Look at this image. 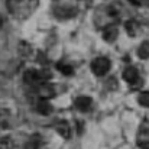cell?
<instances>
[{
	"label": "cell",
	"mask_w": 149,
	"mask_h": 149,
	"mask_svg": "<svg viewBox=\"0 0 149 149\" xmlns=\"http://www.w3.org/2000/svg\"><path fill=\"white\" fill-rule=\"evenodd\" d=\"M38 6V0H7V7L17 17H28Z\"/></svg>",
	"instance_id": "cell-1"
},
{
	"label": "cell",
	"mask_w": 149,
	"mask_h": 149,
	"mask_svg": "<svg viewBox=\"0 0 149 149\" xmlns=\"http://www.w3.org/2000/svg\"><path fill=\"white\" fill-rule=\"evenodd\" d=\"M110 65H111V62H110L109 58H106V56H97L91 62V71L97 77H103V75H106L109 72Z\"/></svg>",
	"instance_id": "cell-2"
},
{
	"label": "cell",
	"mask_w": 149,
	"mask_h": 149,
	"mask_svg": "<svg viewBox=\"0 0 149 149\" xmlns=\"http://www.w3.org/2000/svg\"><path fill=\"white\" fill-rule=\"evenodd\" d=\"M54 15L58 19H70L77 15V9L72 6H68V4H62V6L54 7Z\"/></svg>",
	"instance_id": "cell-3"
},
{
	"label": "cell",
	"mask_w": 149,
	"mask_h": 149,
	"mask_svg": "<svg viewBox=\"0 0 149 149\" xmlns=\"http://www.w3.org/2000/svg\"><path fill=\"white\" fill-rule=\"evenodd\" d=\"M36 94L39 96V99L49 100L55 97V87L49 83H41L39 86H36Z\"/></svg>",
	"instance_id": "cell-4"
},
{
	"label": "cell",
	"mask_w": 149,
	"mask_h": 149,
	"mask_svg": "<svg viewBox=\"0 0 149 149\" xmlns=\"http://www.w3.org/2000/svg\"><path fill=\"white\" fill-rule=\"evenodd\" d=\"M136 143L141 149H149V126H141L138 138H136Z\"/></svg>",
	"instance_id": "cell-5"
},
{
	"label": "cell",
	"mask_w": 149,
	"mask_h": 149,
	"mask_svg": "<svg viewBox=\"0 0 149 149\" xmlns=\"http://www.w3.org/2000/svg\"><path fill=\"white\" fill-rule=\"evenodd\" d=\"M23 80L26 84L29 86H39L41 84V80H39V74H38V70H33V68H29L25 71L23 74Z\"/></svg>",
	"instance_id": "cell-6"
},
{
	"label": "cell",
	"mask_w": 149,
	"mask_h": 149,
	"mask_svg": "<svg viewBox=\"0 0 149 149\" xmlns=\"http://www.w3.org/2000/svg\"><path fill=\"white\" fill-rule=\"evenodd\" d=\"M123 80L129 84H135L136 81H139V72L135 67H126L123 71Z\"/></svg>",
	"instance_id": "cell-7"
},
{
	"label": "cell",
	"mask_w": 149,
	"mask_h": 149,
	"mask_svg": "<svg viewBox=\"0 0 149 149\" xmlns=\"http://www.w3.org/2000/svg\"><path fill=\"white\" fill-rule=\"evenodd\" d=\"M36 111L42 116H49L54 110L52 104H49V100H44V99H39L36 101V106H35Z\"/></svg>",
	"instance_id": "cell-8"
},
{
	"label": "cell",
	"mask_w": 149,
	"mask_h": 149,
	"mask_svg": "<svg viewBox=\"0 0 149 149\" xmlns=\"http://www.w3.org/2000/svg\"><path fill=\"white\" fill-rule=\"evenodd\" d=\"M55 129H56V132H58V135L61 138H64V139H70L71 138V126H70L68 122H65V120L58 122L55 125Z\"/></svg>",
	"instance_id": "cell-9"
},
{
	"label": "cell",
	"mask_w": 149,
	"mask_h": 149,
	"mask_svg": "<svg viewBox=\"0 0 149 149\" xmlns=\"http://www.w3.org/2000/svg\"><path fill=\"white\" fill-rule=\"evenodd\" d=\"M91 104H93V100L90 99V97H87V96H80L74 101V106L80 111H88L91 109Z\"/></svg>",
	"instance_id": "cell-10"
},
{
	"label": "cell",
	"mask_w": 149,
	"mask_h": 149,
	"mask_svg": "<svg viewBox=\"0 0 149 149\" xmlns=\"http://www.w3.org/2000/svg\"><path fill=\"white\" fill-rule=\"evenodd\" d=\"M117 36H119V29L114 25H110L103 31V39L106 42H114L117 39Z\"/></svg>",
	"instance_id": "cell-11"
},
{
	"label": "cell",
	"mask_w": 149,
	"mask_h": 149,
	"mask_svg": "<svg viewBox=\"0 0 149 149\" xmlns=\"http://www.w3.org/2000/svg\"><path fill=\"white\" fill-rule=\"evenodd\" d=\"M41 146H42V136L38 135V133H35V135H32V136L26 141L23 149H39Z\"/></svg>",
	"instance_id": "cell-12"
},
{
	"label": "cell",
	"mask_w": 149,
	"mask_h": 149,
	"mask_svg": "<svg viewBox=\"0 0 149 149\" xmlns=\"http://www.w3.org/2000/svg\"><path fill=\"white\" fill-rule=\"evenodd\" d=\"M9 125H10V111L6 109H1L0 110V127L7 129Z\"/></svg>",
	"instance_id": "cell-13"
},
{
	"label": "cell",
	"mask_w": 149,
	"mask_h": 149,
	"mask_svg": "<svg viewBox=\"0 0 149 149\" xmlns=\"http://www.w3.org/2000/svg\"><path fill=\"white\" fill-rule=\"evenodd\" d=\"M138 56L142 59H148L149 58V41H145L139 45L138 48Z\"/></svg>",
	"instance_id": "cell-14"
},
{
	"label": "cell",
	"mask_w": 149,
	"mask_h": 149,
	"mask_svg": "<svg viewBox=\"0 0 149 149\" xmlns=\"http://www.w3.org/2000/svg\"><path fill=\"white\" fill-rule=\"evenodd\" d=\"M138 29H139V26H138V23L135 20H127L126 22V31H127V33L130 36H136Z\"/></svg>",
	"instance_id": "cell-15"
},
{
	"label": "cell",
	"mask_w": 149,
	"mask_h": 149,
	"mask_svg": "<svg viewBox=\"0 0 149 149\" xmlns=\"http://www.w3.org/2000/svg\"><path fill=\"white\" fill-rule=\"evenodd\" d=\"M13 148H15V143H13L10 136L0 138V149H13Z\"/></svg>",
	"instance_id": "cell-16"
},
{
	"label": "cell",
	"mask_w": 149,
	"mask_h": 149,
	"mask_svg": "<svg viewBox=\"0 0 149 149\" xmlns=\"http://www.w3.org/2000/svg\"><path fill=\"white\" fill-rule=\"evenodd\" d=\"M38 74H39L41 83L49 81L51 78H52V72H51V70H48V68H41V70H38Z\"/></svg>",
	"instance_id": "cell-17"
},
{
	"label": "cell",
	"mask_w": 149,
	"mask_h": 149,
	"mask_svg": "<svg viewBox=\"0 0 149 149\" xmlns=\"http://www.w3.org/2000/svg\"><path fill=\"white\" fill-rule=\"evenodd\" d=\"M58 70H59L62 74H65V75H71V74L74 72V68H72V65H70V64H65V62H59V64H58Z\"/></svg>",
	"instance_id": "cell-18"
},
{
	"label": "cell",
	"mask_w": 149,
	"mask_h": 149,
	"mask_svg": "<svg viewBox=\"0 0 149 149\" xmlns=\"http://www.w3.org/2000/svg\"><path fill=\"white\" fill-rule=\"evenodd\" d=\"M19 52H20V55H23V56H29L31 52H32V48H31L29 44L20 42V44H19Z\"/></svg>",
	"instance_id": "cell-19"
},
{
	"label": "cell",
	"mask_w": 149,
	"mask_h": 149,
	"mask_svg": "<svg viewBox=\"0 0 149 149\" xmlns=\"http://www.w3.org/2000/svg\"><path fill=\"white\" fill-rule=\"evenodd\" d=\"M138 101L141 106L143 107H149V91H142L138 97Z\"/></svg>",
	"instance_id": "cell-20"
},
{
	"label": "cell",
	"mask_w": 149,
	"mask_h": 149,
	"mask_svg": "<svg viewBox=\"0 0 149 149\" xmlns=\"http://www.w3.org/2000/svg\"><path fill=\"white\" fill-rule=\"evenodd\" d=\"M3 23H4V19H3V16H0V28L3 26Z\"/></svg>",
	"instance_id": "cell-21"
}]
</instances>
